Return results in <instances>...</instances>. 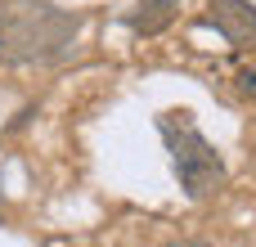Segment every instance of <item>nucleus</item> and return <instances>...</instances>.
<instances>
[{
    "mask_svg": "<svg viewBox=\"0 0 256 247\" xmlns=\"http://www.w3.org/2000/svg\"><path fill=\"white\" fill-rule=\"evenodd\" d=\"M76 22L45 4H9L0 9V54L4 58H54L72 40Z\"/></svg>",
    "mask_w": 256,
    "mask_h": 247,
    "instance_id": "obj_1",
    "label": "nucleus"
},
{
    "mask_svg": "<svg viewBox=\"0 0 256 247\" xmlns=\"http://www.w3.org/2000/svg\"><path fill=\"white\" fill-rule=\"evenodd\" d=\"M207 22H212L230 45H252L256 40V9L248 0H212Z\"/></svg>",
    "mask_w": 256,
    "mask_h": 247,
    "instance_id": "obj_3",
    "label": "nucleus"
},
{
    "mask_svg": "<svg viewBox=\"0 0 256 247\" xmlns=\"http://www.w3.org/2000/svg\"><path fill=\"white\" fill-rule=\"evenodd\" d=\"M176 9H180V0H144L140 14L130 18V27L144 32V36H153V32H162V27L176 18Z\"/></svg>",
    "mask_w": 256,
    "mask_h": 247,
    "instance_id": "obj_4",
    "label": "nucleus"
},
{
    "mask_svg": "<svg viewBox=\"0 0 256 247\" xmlns=\"http://www.w3.org/2000/svg\"><path fill=\"white\" fill-rule=\"evenodd\" d=\"M238 86H243V94H248V99H256V63H252V68H243Z\"/></svg>",
    "mask_w": 256,
    "mask_h": 247,
    "instance_id": "obj_5",
    "label": "nucleus"
},
{
    "mask_svg": "<svg viewBox=\"0 0 256 247\" xmlns=\"http://www.w3.org/2000/svg\"><path fill=\"white\" fill-rule=\"evenodd\" d=\"M162 135L171 144V162H176V176H180L189 198H207V194H216L225 184V162L202 140V130L194 126L189 112H166L162 117Z\"/></svg>",
    "mask_w": 256,
    "mask_h": 247,
    "instance_id": "obj_2",
    "label": "nucleus"
},
{
    "mask_svg": "<svg viewBox=\"0 0 256 247\" xmlns=\"http://www.w3.org/2000/svg\"><path fill=\"white\" fill-rule=\"evenodd\" d=\"M171 247H207V243H194V238H184V243H171Z\"/></svg>",
    "mask_w": 256,
    "mask_h": 247,
    "instance_id": "obj_6",
    "label": "nucleus"
}]
</instances>
